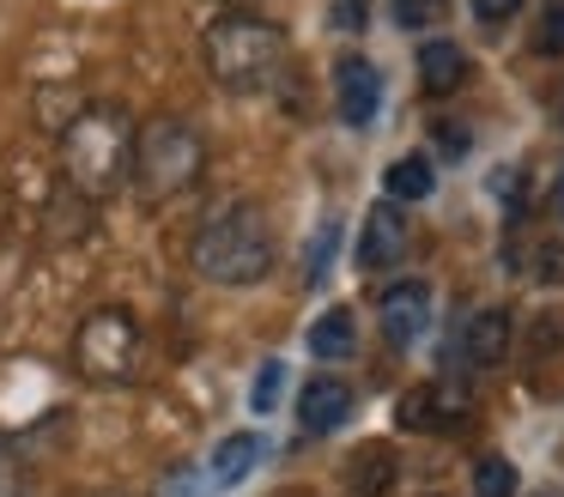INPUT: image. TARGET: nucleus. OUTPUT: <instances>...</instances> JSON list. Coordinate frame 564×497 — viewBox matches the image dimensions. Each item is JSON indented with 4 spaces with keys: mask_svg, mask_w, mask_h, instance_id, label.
Returning <instances> with one entry per match:
<instances>
[{
    "mask_svg": "<svg viewBox=\"0 0 564 497\" xmlns=\"http://www.w3.org/2000/svg\"><path fill=\"white\" fill-rule=\"evenodd\" d=\"M382 188H389V201H431L437 170H431V158L406 152V158H394V164L382 170Z\"/></svg>",
    "mask_w": 564,
    "mask_h": 497,
    "instance_id": "15",
    "label": "nucleus"
},
{
    "mask_svg": "<svg viewBox=\"0 0 564 497\" xmlns=\"http://www.w3.org/2000/svg\"><path fill=\"white\" fill-rule=\"evenodd\" d=\"M449 0H394V24L401 31H419V24H437Z\"/></svg>",
    "mask_w": 564,
    "mask_h": 497,
    "instance_id": "21",
    "label": "nucleus"
},
{
    "mask_svg": "<svg viewBox=\"0 0 564 497\" xmlns=\"http://www.w3.org/2000/svg\"><path fill=\"white\" fill-rule=\"evenodd\" d=\"M0 497H25V473H19V461L7 443H0Z\"/></svg>",
    "mask_w": 564,
    "mask_h": 497,
    "instance_id": "24",
    "label": "nucleus"
},
{
    "mask_svg": "<svg viewBox=\"0 0 564 497\" xmlns=\"http://www.w3.org/2000/svg\"><path fill=\"white\" fill-rule=\"evenodd\" d=\"M334 249H340V218L328 213V218L316 225V237H310V249H304V285H316V279L328 273Z\"/></svg>",
    "mask_w": 564,
    "mask_h": 497,
    "instance_id": "17",
    "label": "nucleus"
},
{
    "mask_svg": "<svg viewBox=\"0 0 564 497\" xmlns=\"http://www.w3.org/2000/svg\"><path fill=\"white\" fill-rule=\"evenodd\" d=\"M394 479V455L389 449H365V455H352V467H346V497H382Z\"/></svg>",
    "mask_w": 564,
    "mask_h": 497,
    "instance_id": "16",
    "label": "nucleus"
},
{
    "mask_svg": "<svg viewBox=\"0 0 564 497\" xmlns=\"http://www.w3.org/2000/svg\"><path fill=\"white\" fill-rule=\"evenodd\" d=\"M334 24H340V31H358V24H365V7H358V0H340V7H334Z\"/></svg>",
    "mask_w": 564,
    "mask_h": 497,
    "instance_id": "25",
    "label": "nucleus"
},
{
    "mask_svg": "<svg viewBox=\"0 0 564 497\" xmlns=\"http://www.w3.org/2000/svg\"><path fill=\"white\" fill-rule=\"evenodd\" d=\"M104 497H134V491H104Z\"/></svg>",
    "mask_w": 564,
    "mask_h": 497,
    "instance_id": "27",
    "label": "nucleus"
},
{
    "mask_svg": "<svg viewBox=\"0 0 564 497\" xmlns=\"http://www.w3.org/2000/svg\"><path fill=\"white\" fill-rule=\"evenodd\" d=\"M534 497H558V491H534Z\"/></svg>",
    "mask_w": 564,
    "mask_h": 497,
    "instance_id": "30",
    "label": "nucleus"
},
{
    "mask_svg": "<svg viewBox=\"0 0 564 497\" xmlns=\"http://www.w3.org/2000/svg\"><path fill=\"white\" fill-rule=\"evenodd\" d=\"M200 164H207L200 133L176 116H152L134 140V194L147 206L176 201V194H188L200 182Z\"/></svg>",
    "mask_w": 564,
    "mask_h": 497,
    "instance_id": "4",
    "label": "nucleus"
},
{
    "mask_svg": "<svg viewBox=\"0 0 564 497\" xmlns=\"http://www.w3.org/2000/svg\"><path fill=\"white\" fill-rule=\"evenodd\" d=\"M406 249H413V230H406L401 201H377L365 213V225H358V267L365 273H389V267L406 261Z\"/></svg>",
    "mask_w": 564,
    "mask_h": 497,
    "instance_id": "7",
    "label": "nucleus"
},
{
    "mask_svg": "<svg viewBox=\"0 0 564 497\" xmlns=\"http://www.w3.org/2000/svg\"><path fill=\"white\" fill-rule=\"evenodd\" d=\"M207 48V73L225 85L231 97H256V91H273L285 73V31L268 19H256L249 7H231L207 24L200 36Z\"/></svg>",
    "mask_w": 564,
    "mask_h": 497,
    "instance_id": "3",
    "label": "nucleus"
},
{
    "mask_svg": "<svg viewBox=\"0 0 564 497\" xmlns=\"http://www.w3.org/2000/svg\"><path fill=\"white\" fill-rule=\"evenodd\" d=\"M188 267H195L207 285H261L273 267V218L256 201H231L195 230L188 242Z\"/></svg>",
    "mask_w": 564,
    "mask_h": 497,
    "instance_id": "2",
    "label": "nucleus"
},
{
    "mask_svg": "<svg viewBox=\"0 0 564 497\" xmlns=\"http://www.w3.org/2000/svg\"><path fill=\"white\" fill-rule=\"evenodd\" d=\"M558 121H564V91H558Z\"/></svg>",
    "mask_w": 564,
    "mask_h": 497,
    "instance_id": "28",
    "label": "nucleus"
},
{
    "mask_svg": "<svg viewBox=\"0 0 564 497\" xmlns=\"http://www.w3.org/2000/svg\"><path fill=\"white\" fill-rule=\"evenodd\" d=\"M280 497H304V491H280Z\"/></svg>",
    "mask_w": 564,
    "mask_h": 497,
    "instance_id": "31",
    "label": "nucleus"
},
{
    "mask_svg": "<svg viewBox=\"0 0 564 497\" xmlns=\"http://www.w3.org/2000/svg\"><path fill=\"white\" fill-rule=\"evenodd\" d=\"M280 388H285V364H280V358H268V364L256 370V388H249V407H256V412H273V407H280Z\"/></svg>",
    "mask_w": 564,
    "mask_h": 497,
    "instance_id": "19",
    "label": "nucleus"
},
{
    "mask_svg": "<svg viewBox=\"0 0 564 497\" xmlns=\"http://www.w3.org/2000/svg\"><path fill=\"white\" fill-rule=\"evenodd\" d=\"M310 352H316L322 364H340L358 352V322L346 303H334V310H322L316 322H310Z\"/></svg>",
    "mask_w": 564,
    "mask_h": 497,
    "instance_id": "14",
    "label": "nucleus"
},
{
    "mask_svg": "<svg viewBox=\"0 0 564 497\" xmlns=\"http://www.w3.org/2000/svg\"><path fill=\"white\" fill-rule=\"evenodd\" d=\"M443 152H467V128H455V121H443Z\"/></svg>",
    "mask_w": 564,
    "mask_h": 497,
    "instance_id": "26",
    "label": "nucleus"
},
{
    "mask_svg": "<svg viewBox=\"0 0 564 497\" xmlns=\"http://www.w3.org/2000/svg\"><path fill=\"white\" fill-rule=\"evenodd\" d=\"M474 497H516V467H510V461H503V455H479Z\"/></svg>",
    "mask_w": 564,
    "mask_h": 497,
    "instance_id": "18",
    "label": "nucleus"
},
{
    "mask_svg": "<svg viewBox=\"0 0 564 497\" xmlns=\"http://www.w3.org/2000/svg\"><path fill=\"white\" fill-rule=\"evenodd\" d=\"M352 407H358L352 382H340V376H310L304 395H297V424H304V436H328L352 419Z\"/></svg>",
    "mask_w": 564,
    "mask_h": 497,
    "instance_id": "10",
    "label": "nucleus"
},
{
    "mask_svg": "<svg viewBox=\"0 0 564 497\" xmlns=\"http://www.w3.org/2000/svg\"><path fill=\"white\" fill-rule=\"evenodd\" d=\"M159 497H207V491H200V473L195 467H171V473H164V485H159Z\"/></svg>",
    "mask_w": 564,
    "mask_h": 497,
    "instance_id": "22",
    "label": "nucleus"
},
{
    "mask_svg": "<svg viewBox=\"0 0 564 497\" xmlns=\"http://www.w3.org/2000/svg\"><path fill=\"white\" fill-rule=\"evenodd\" d=\"M377 322H382V339L394 352H413L419 334L431 327V285L425 279H389L377 298Z\"/></svg>",
    "mask_w": 564,
    "mask_h": 497,
    "instance_id": "6",
    "label": "nucleus"
},
{
    "mask_svg": "<svg viewBox=\"0 0 564 497\" xmlns=\"http://www.w3.org/2000/svg\"><path fill=\"white\" fill-rule=\"evenodd\" d=\"M510 339H516L510 310H479V315H467V322H462V334H455L449 358H462L467 370H491V364H503Z\"/></svg>",
    "mask_w": 564,
    "mask_h": 497,
    "instance_id": "9",
    "label": "nucleus"
},
{
    "mask_svg": "<svg viewBox=\"0 0 564 497\" xmlns=\"http://www.w3.org/2000/svg\"><path fill=\"white\" fill-rule=\"evenodd\" d=\"M419 85H425L431 97H449L467 85V55L449 43V36H431L425 48H419Z\"/></svg>",
    "mask_w": 564,
    "mask_h": 497,
    "instance_id": "13",
    "label": "nucleus"
},
{
    "mask_svg": "<svg viewBox=\"0 0 564 497\" xmlns=\"http://www.w3.org/2000/svg\"><path fill=\"white\" fill-rule=\"evenodd\" d=\"M462 412H467V395H462V388H443V382H431V388H419V395L401 400V424H406V431H449Z\"/></svg>",
    "mask_w": 564,
    "mask_h": 497,
    "instance_id": "12",
    "label": "nucleus"
},
{
    "mask_svg": "<svg viewBox=\"0 0 564 497\" xmlns=\"http://www.w3.org/2000/svg\"><path fill=\"white\" fill-rule=\"evenodd\" d=\"M534 48H540V55H564V0H546L540 31H534Z\"/></svg>",
    "mask_w": 564,
    "mask_h": 497,
    "instance_id": "20",
    "label": "nucleus"
},
{
    "mask_svg": "<svg viewBox=\"0 0 564 497\" xmlns=\"http://www.w3.org/2000/svg\"><path fill=\"white\" fill-rule=\"evenodd\" d=\"M261 455H268V443H261L256 431H231V436H219V443H213L207 479L219 485V491H237V485L261 467Z\"/></svg>",
    "mask_w": 564,
    "mask_h": 497,
    "instance_id": "11",
    "label": "nucleus"
},
{
    "mask_svg": "<svg viewBox=\"0 0 564 497\" xmlns=\"http://www.w3.org/2000/svg\"><path fill=\"white\" fill-rule=\"evenodd\" d=\"M140 352H147V334H140L134 310H122V303H104V310H91L86 322H79L74 334V364L86 382H134L140 376Z\"/></svg>",
    "mask_w": 564,
    "mask_h": 497,
    "instance_id": "5",
    "label": "nucleus"
},
{
    "mask_svg": "<svg viewBox=\"0 0 564 497\" xmlns=\"http://www.w3.org/2000/svg\"><path fill=\"white\" fill-rule=\"evenodd\" d=\"M134 140L140 128L122 104H86L62 128V176L91 201H110L134 182Z\"/></svg>",
    "mask_w": 564,
    "mask_h": 497,
    "instance_id": "1",
    "label": "nucleus"
},
{
    "mask_svg": "<svg viewBox=\"0 0 564 497\" xmlns=\"http://www.w3.org/2000/svg\"><path fill=\"white\" fill-rule=\"evenodd\" d=\"M334 104H340L346 128H370L382 109V73L365 55H340V67H334Z\"/></svg>",
    "mask_w": 564,
    "mask_h": 497,
    "instance_id": "8",
    "label": "nucleus"
},
{
    "mask_svg": "<svg viewBox=\"0 0 564 497\" xmlns=\"http://www.w3.org/2000/svg\"><path fill=\"white\" fill-rule=\"evenodd\" d=\"M231 7H256V0H231Z\"/></svg>",
    "mask_w": 564,
    "mask_h": 497,
    "instance_id": "29",
    "label": "nucleus"
},
{
    "mask_svg": "<svg viewBox=\"0 0 564 497\" xmlns=\"http://www.w3.org/2000/svg\"><path fill=\"white\" fill-rule=\"evenodd\" d=\"M467 7H474L479 24H510L516 12H522V0H467Z\"/></svg>",
    "mask_w": 564,
    "mask_h": 497,
    "instance_id": "23",
    "label": "nucleus"
}]
</instances>
